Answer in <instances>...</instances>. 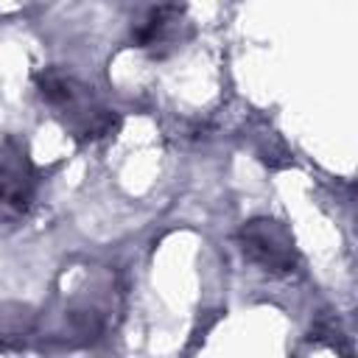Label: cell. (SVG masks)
Masks as SVG:
<instances>
[{
	"instance_id": "6da1fadb",
	"label": "cell",
	"mask_w": 358,
	"mask_h": 358,
	"mask_svg": "<svg viewBox=\"0 0 358 358\" xmlns=\"http://www.w3.org/2000/svg\"><path fill=\"white\" fill-rule=\"evenodd\" d=\"M36 90L42 95V101L56 112V117L81 140H101L106 134H112L120 126L117 112L106 109L92 92L90 87H84L78 78L59 73V70H42L36 73Z\"/></svg>"
},
{
	"instance_id": "7a4b0ae2",
	"label": "cell",
	"mask_w": 358,
	"mask_h": 358,
	"mask_svg": "<svg viewBox=\"0 0 358 358\" xmlns=\"http://www.w3.org/2000/svg\"><path fill=\"white\" fill-rule=\"evenodd\" d=\"M238 246L246 260H252L255 266H260V271L274 274V277L291 274L299 266L291 229L282 221L268 218V215L249 218L238 229Z\"/></svg>"
},
{
	"instance_id": "3957f363",
	"label": "cell",
	"mask_w": 358,
	"mask_h": 358,
	"mask_svg": "<svg viewBox=\"0 0 358 358\" xmlns=\"http://www.w3.org/2000/svg\"><path fill=\"white\" fill-rule=\"evenodd\" d=\"M36 193V171L17 143L0 148V215H22Z\"/></svg>"
},
{
	"instance_id": "277c9868",
	"label": "cell",
	"mask_w": 358,
	"mask_h": 358,
	"mask_svg": "<svg viewBox=\"0 0 358 358\" xmlns=\"http://www.w3.org/2000/svg\"><path fill=\"white\" fill-rule=\"evenodd\" d=\"M182 25H185L182 8L171 6V3H162V6H154L137 22V28L131 34V42L137 48L148 50L151 56H165L182 39Z\"/></svg>"
}]
</instances>
